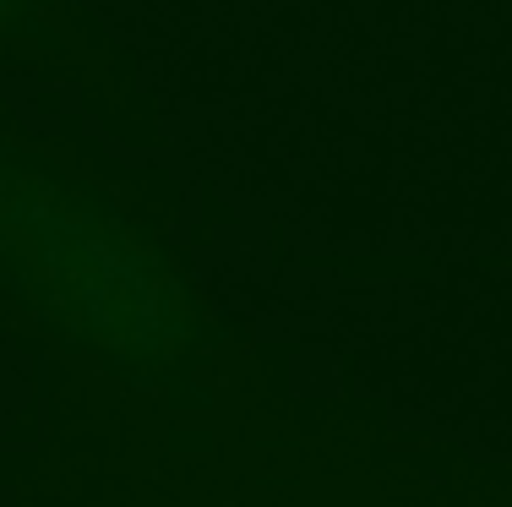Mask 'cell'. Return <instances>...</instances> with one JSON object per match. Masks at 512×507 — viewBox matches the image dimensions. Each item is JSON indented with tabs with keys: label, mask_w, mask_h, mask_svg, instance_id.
<instances>
[{
	"label": "cell",
	"mask_w": 512,
	"mask_h": 507,
	"mask_svg": "<svg viewBox=\"0 0 512 507\" xmlns=\"http://www.w3.org/2000/svg\"><path fill=\"white\" fill-rule=\"evenodd\" d=\"M0 295L126 388L186 393L207 333L169 251L126 202L0 137Z\"/></svg>",
	"instance_id": "6da1fadb"
},
{
	"label": "cell",
	"mask_w": 512,
	"mask_h": 507,
	"mask_svg": "<svg viewBox=\"0 0 512 507\" xmlns=\"http://www.w3.org/2000/svg\"><path fill=\"white\" fill-rule=\"evenodd\" d=\"M0 44H39L66 50V33L55 22V0H0Z\"/></svg>",
	"instance_id": "7a4b0ae2"
}]
</instances>
